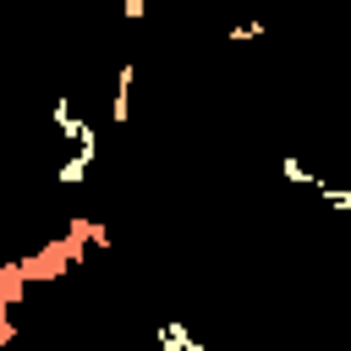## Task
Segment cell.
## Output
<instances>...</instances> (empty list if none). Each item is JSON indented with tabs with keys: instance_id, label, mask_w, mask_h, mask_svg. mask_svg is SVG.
Returning <instances> with one entry per match:
<instances>
[{
	"instance_id": "cell-1",
	"label": "cell",
	"mask_w": 351,
	"mask_h": 351,
	"mask_svg": "<svg viewBox=\"0 0 351 351\" xmlns=\"http://www.w3.org/2000/svg\"><path fill=\"white\" fill-rule=\"evenodd\" d=\"M49 126H55V132H60V137H66L71 148H88V154L99 159V132H93V126H88V121H82V115L71 110V99H66V93H60V99L49 104Z\"/></svg>"
},
{
	"instance_id": "cell-2",
	"label": "cell",
	"mask_w": 351,
	"mask_h": 351,
	"mask_svg": "<svg viewBox=\"0 0 351 351\" xmlns=\"http://www.w3.org/2000/svg\"><path fill=\"white\" fill-rule=\"evenodd\" d=\"M132 60H121L115 66V93H110V126H126L132 121Z\"/></svg>"
},
{
	"instance_id": "cell-3",
	"label": "cell",
	"mask_w": 351,
	"mask_h": 351,
	"mask_svg": "<svg viewBox=\"0 0 351 351\" xmlns=\"http://www.w3.org/2000/svg\"><path fill=\"white\" fill-rule=\"evenodd\" d=\"M154 340H159L165 351H208V346H203V340H197V335H192L181 318H165V324L154 329Z\"/></svg>"
},
{
	"instance_id": "cell-4",
	"label": "cell",
	"mask_w": 351,
	"mask_h": 351,
	"mask_svg": "<svg viewBox=\"0 0 351 351\" xmlns=\"http://www.w3.org/2000/svg\"><path fill=\"white\" fill-rule=\"evenodd\" d=\"M88 170H93V154H88V148H71V159L55 170V181H60V186H82Z\"/></svg>"
},
{
	"instance_id": "cell-5",
	"label": "cell",
	"mask_w": 351,
	"mask_h": 351,
	"mask_svg": "<svg viewBox=\"0 0 351 351\" xmlns=\"http://www.w3.org/2000/svg\"><path fill=\"white\" fill-rule=\"evenodd\" d=\"M280 176H285L291 186H307V192H318V181H324V176H313V170H307L296 154H285V159H280Z\"/></svg>"
},
{
	"instance_id": "cell-6",
	"label": "cell",
	"mask_w": 351,
	"mask_h": 351,
	"mask_svg": "<svg viewBox=\"0 0 351 351\" xmlns=\"http://www.w3.org/2000/svg\"><path fill=\"white\" fill-rule=\"evenodd\" d=\"M318 197H324L335 214H351V186H340V181H318Z\"/></svg>"
},
{
	"instance_id": "cell-7",
	"label": "cell",
	"mask_w": 351,
	"mask_h": 351,
	"mask_svg": "<svg viewBox=\"0 0 351 351\" xmlns=\"http://www.w3.org/2000/svg\"><path fill=\"white\" fill-rule=\"evenodd\" d=\"M230 44H247V38H263V22H236L230 33H225Z\"/></svg>"
},
{
	"instance_id": "cell-8",
	"label": "cell",
	"mask_w": 351,
	"mask_h": 351,
	"mask_svg": "<svg viewBox=\"0 0 351 351\" xmlns=\"http://www.w3.org/2000/svg\"><path fill=\"white\" fill-rule=\"evenodd\" d=\"M121 16H126V22H143V16H148V0H121Z\"/></svg>"
}]
</instances>
